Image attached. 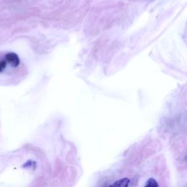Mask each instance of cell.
Wrapping results in <instances>:
<instances>
[{"mask_svg": "<svg viewBox=\"0 0 187 187\" xmlns=\"http://www.w3.org/2000/svg\"><path fill=\"white\" fill-rule=\"evenodd\" d=\"M4 61H6L7 63H9L13 67H16L20 64V58L18 57V56L16 54L13 53V52L8 53L5 55Z\"/></svg>", "mask_w": 187, "mask_h": 187, "instance_id": "6da1fadb", "label": "cell"}, {"mask_svg": "<svg viewBox=\"0 0 187 187\" xmlns=\"http://www.w3.org/2000/svg\"><path fill=\"white\" fill-rule=\"evenodd\" d=\"M129 183H130V180L129 178H124L116 181L114 184L110 186V187H128Z\"/></svg>", "mask_w": 187, "mask_h": 187, "instance_id": "7a4b0ae2", "label": "cell"}, {"mask_svg": "<svg viewBox=\"0 0 187 187\" xmlns=\"http://www.w3.org/2000/svg\"><path fill=\"white\" fill-rule=\"evenodd\" d=\"M144 187H159V184L157 181L153 178H151L147 180L146 184Z\"/></svg>", "mask_w": 187, "mask_h": 187, "instance_id": "3957f363", "label": "cell"}, {"mask_svg": "<svg viewBox=\"0 0 187 187\" xmlns=\"http://www.w3.org/2000/svg\"><path fill=\"white\" fill-rule=\"evenodd\" d=\"M6 67H7V62L4 60H1L0 61V73L5 70Z\"/></svg>", "mask_w": 187, "mask_h": 187, "instance_id": "277c9868", "label": "cell"}]
</instances>
